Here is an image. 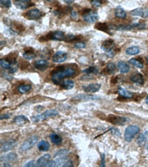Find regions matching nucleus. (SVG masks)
<instances>
[{
    "label": "nucleus",
    "mask_w": 148,
    "mask_h": 167,
    "mask_svg": "<svg viewBox=\"0 0 148 167\" xmlns=\"http://www.w3.org/2000/svg\"><path fill=\"white\" fill-rule=\"evenodd\" d=\"M73 162L71 160V159H69L68 161H67V162L64 164L63 167H73Z\"/></svg>",
    "instance_id": "obj_48"
},
{
    "label": "nucleus",
    "mask_w": 148,
    "mask_h": 167,
    "mask_svg": "<svg viewBox=\"0 0 148 167\" xmlns=\"http://www.w3.org/2000/svg\"><path fill=\"white\" fill-rule=\"evenodd\" d=\"M23 58L26 60H33L36 57V54L34 52L33 49H26L23 54Z\"/></svg>",
    "instance_id": "obj_27"
},
{
    "label": "nucleus",
    "mask_w": 148,
    "mask_h": 167,
    "mask_svg": "<svg viewBox=\"0 0 148 167\" xmlns=\"http://www.w3.org/2000/svg\"><path fill=\"white\" fill-rule=\"evenodd\" d=\"M63 1L67 4H71L72 3V2H74V0H63Z\"/></svg>",
    "instance_id": "obj_50"
},
{
    "label": "nucleus",
    "mask_w": 148,
    "mask_h": 167,
    "mask_svg": "<svg viewBox=\"0 0 148 167\" xmlns=\"http://www.w3.org/2000/svg\"><path fill=\"white\" fill-rule=\"evenodd\" d=\"M10 117H11L10 114H2V115H1V116H0V120H3V119H10Z\"/></svg>",
    "instance_id": "obj_49"
},
{
    "label": "nucleus",
    "mask_w": 148,
    "mask_h": 167,
    "mask_svg": "<svg viewBox=\"0 0 148 167\" xmlns=\"http://www.w3.org/2000/svg\"><path fill=\"white\" fill-rule=\"evenodd\" d=\"M95 28L98 29V30L106 32V33H110V27L106 23H98L95 26Z\"/></svg>",
    "instance_id": "obj_30"
},
{
    "label": "nucleus",
    "mask_w": 148,
    "mask_h": 167,
    "mask_svg": "<svg viewBox=\"0 0 148 167\" xmlns=\"http://www.w3.org/2000/svg\"><path fill=\"white\" fill-rule=\"evenodd\" d=\"M4 166H7V167H10V166H11V164H9V162H5L4 164Z\"/></svg>",
    "instance_id": "obj_51"
},
{
    "label": "nucleus",
    "mask_w": 148,
    "mask_h": 167,
    "mask_svg": "<svg viewBox=\"0 0 148 167\" xmlns=\"http://www.w3.org/2000/svg\"><path fill=\"white\" fill-rule=\"evenodd\" d=\"M100 88H101V84H98V83L89 84H88V85L83 86V91L87 93H96V92L99 91Z\"/></svg>",
    "instance_id": "obj_12"
},
{
    "label": "nucleus",
    "mask_w": 148,
    "mask_h": 167,
    "mask_svg": "<svg viewBox=\"0 0 148 167\" xmlns=\"http://www.w3.org/2000/svg\"><path fill=\"white\" fill-rule=\"evenodd\" d=\"M129 63L132 65L137 67L139 69H143V64L142 63L141 61H139V60L137 58H132L129 60Z\"/></svg>",
    "instance_id": "obj_33"
},
{
    "label": "nucleus",
    "mask_w": 148,
    "mask_h": 167,
    "mask_svg": "<svg viewBox=\"0 0 148 167\" xmlns=\"http://www.w3.org/2000/svg\"><path fill=\"white\" fill-rule=\"evenodd\" d=\"M140 131V128L137 125H131L128 126L124 133V138L127 142H130L134 138V136Z\"/></svg>",
    "instance_id": "obj_3"
},
{
    "label": "nucleus",
    "mask_w": 148,
    "mask_h": 167,
    "mask_svg": "<svg viewBox=\"0 0 148 167\" xmlns=\"http://www.w3.org/2000/svg\"><path fill=\"white\" fill-rule=\"evenodd\" d=\"M83 72L86 74H96L98 72V69L96 66H89L83 71Z\"/></svg>",
    "instance_id": "obj_35"
},
{
    "label": "nucleus",
    "mask_w": 148,
    "mask_h": 167,
    "mask_svg": "<svg viewBox=\"0 0 148 167\" xmlns=\"http://www.w3.org/2000/svg\"><path fill=\"white\" fill-rule=\"evenodd\" d=\"M126 53L128 55H130V56H133V55H137L140 53V49L137 46H132L128 47L126 50Z\"/></svg>",
    "instance_id": "obj_32"
},
{
    "label": "nucleus",
    "mask_w": 148,
    "mask_h": 167,
    "mask_svg": "<svg viewBox=\"0 0 148 167\" xmlns=\"http://www.w3.org/2000/svg\"><path fill=\"white\" fill-rule=\"evenodd\" d=\"M50 139H51L52 143L56 144V145H60L62 143V141H63L62 137L56 133L51 134L50 135Z\"/></svg>",
    "instance_id": "obj_26"
},
{
    "label": "nucleus",
    "mask_w": 148,
    "mask_h": 167,
    "mask_svg": "<svg viewBox=\"0 0 148 167\" xmlns=\"http://www.w3.org/2000/svg\"><path fill=\"white\" fill-rule=\"evenodd\" d=\"M145 27V24L141 23H136L129 25H119V26H115L113 29L118 31H129L134 29H143Z\"/></svg>",
    "instance_id": "obj_5"
},
{
    "label": "nucleus",
    "mask_w": 148,
    "mask_h": 167,
    "mask_svg": "<svg viewBox=\"0 0 148 167\" xmlns=\"http://www.w3.org/2000/svg\"><path fill=\"white\" fill-rule=\"evenodd\" d=\"M59 114V112L56 110L51 109V110H46L43 113H42L41 114H38V115H34L32 116L31 117V120L32 121L34 122V123H37V122L43 121L44 119L50 118V117L53 116H56Z\"/></svg>",
    "instance_id": "obj_2"
},
{
    "label": "nucleus",
    "mask_w": 148,
    "mask_h": 167,
    "mask_svg": "<svg viewBox=\"0 0 148 167\" xmlns=\"http://www.w3.org/2000/svg\"><path fill=\"white\" fill-rule=\"evenodd\" d=\"M115 46V43L112 39L104 41L101 45V49L107 53H111Z\"/></svg>",
    "instance_id": "obj_14"
},
{
    "label": "nucleus",
    "mask_w": 148,
    "mask_h": 167,
    "mask_svg": "<svg viewBox=\"0 0 148 167\" xmlns=\"http://www.w3.org/2000/svg\"><path fill=\"white\" fill-rule=\"evenodd\" d=\"M147 149H148V145H147Z\"/></svg>",
    "instance_id": "obj_55"
},
{
    "label": "nucleus",
    "mask_w": 148,
    "mask_h": 167,
    "mask_svg": "<svg viewBox=\"0 0 148 167\" xmlns=\"http://www.w3.org/2000/svg\"><path fill=\"white\" fill-rule=\"evenodd\" d=\"M17 144V142L14 140H10L7 142H5L4 144H2L1 145V151L2 152H7L14 147Z\"/></svg>",
    "instance_id": "obj_15"
},
{
    "label": "nucleus",
    "mask_w": 148,
    "mask_h": 167,
    "mask_svg": "<svg viewBox=\"0 0 148 167\" xmlns=\"http://www.w3.org/2000/svg\"><path fill=\"white\" fill-rule=\"evenodd\" d=\"M14 3L17 8L21 10H26L34 5L32 0H14Z\"/></svg>",
    "instance_id": "obj_10"
},
{
    "label": "nucleus",
    "mask_w": 148,
    "mask_h": 167,
    "mask_svg": "<svg viewBox=\"0 0 148 167\" xmlns=\"http://www.w3.org/2000/svg\"><path fill=\"white\" fill-rule=\"evenodd\" d=\"M29 119L24 115H18L15 116L13 119V123L17 125H23L27 123H29Z\"/></svg>",
    "instance_id": "obj_23"
},
{
    "label": "nucleus",
    "mask_w": 148,
    "mask_h": 167,
    "mask_svg": "<svg viewBox=\"0 0 148 167\" xmlns=\"http://www.w3.org/2000/svg\"><path fill=\"white\" fill-rule=\"evenodd\" d=\"M130 14L132 16H139L143 18H148V10L144 8H138L130 11Z\"/></svg>",
    "instance_id": "obj_13"
},
{
    "label": "nucleus",
    "mask_w": 148,
    "mask_h": 167,
    "mask_svg": "<svg viewBox=\"0 0 148 167\" xmlns=\"http://www.w3.org/2000/svg\"><path fill=\"white\" fill-rule=\"evenodd\" d=\"M46 1H47V2H51V1H53V0H46Z\"/></svg>",
    "instance_id": "obj_53"
},
{
    "label": "nucleus",
    "mask_w": 148,
    "mask_h": 167,
    "mask_svg": "<svg viewBox=\"0 0 148 167\" xmlns=\"http://www.w3.org/2000/svg\"><path fill=\"white\" fill-rule=\"evenodd\" d=\"M0 2H1L2 6L6 7L7 8H10L12 4L11 0H0Z\"/></svg>",
    "instance_id": "obj_39"
},
{
    "label": "nucleus",
    "mask_w": 148,
    "mask_h": 167,
    "mask_svg": "<svg viewBox=\"0 0 148 167\" xmlns=\"http://www.w3.org/2000/svg\"><path fill=\"white\" fill-rule=\"evenodd\" d=\"M117 93H118L119 95H121L124 98L130 99L133 97V93L128 91L126 89L122 88V87H119L118 89H117Z\"/></svg>",
    "instance_id": "obj_22"
},
{
    "label": "nucleus",
    "mask_w": 148,
    "mask_h": 167,
    "mask_svg": "<svg viewBox=\"0 0 148 167\" xmlns=\"http://www.w3.org/2000/svg\"><path fill=\"white\" fill-rule=\"evenodd\" d=\"M117 67H118L120 73H127L130 71V66L128 64L124 61H119L117 63Z\"/></svg>",
    "instance_id": "obj_24"
},
{
    "label": "nucleus",
    "mask_w": 148,
    "mask_h": 167,
    "mask_svg": "<svg viewBox=\"0 0 148 167\" xmlns=\"http://www.w3.org/2000/svg\"><path fill=\"white\" fill-rule=\"evenodd\" d=\"M115 69H116V66H115V64L112 63V62H110V63L107 64L106 67V70L109 74L113 73L115 71Z\"/></svg>",
    "instance_id": "obj_38"
},
{
    "label": "nucleus",
    "mask_w": 148,
    "mask_h": 167,
    "mask_svg": "<svg viewBox=\"0 0 148 167\" xmlns=\"http://www.w3.org/2000/svg\"><path fill=\"white\" fill-rule=\"evenodd\" d=\"M130 80L134 84H137L138 85H143L144 84V78L143 76L141 73H137L134 75H132L130 78Z\"/></svg>",
    "instance_id": "obj_18"
},
{
    "label": "nucleus",
    "mask_w": 148,
    "mask_h": 167,
    "mask_svg": "<svg viewBox=\"0 0 148 167\" xmlns=\"http://www.w3.org/2000/svg\"><path fill=\"white\" fill-rule=\"evenodd\" d=\"M17 158V155L14 153H10L6 154V155L1 156V162H14Z\"/></svg>",
    "instance_id": "obj_21"
},
{
    "label": "nucleus",
    "mask_w": 148,
    "mask_h": 167,
    "mask_svg": "<svg viewBox=\"0 0 148 167\" xmlns=\"http://www.w3.org/2000/svg\"><path fill=\"white\" fill-rule=\"evenodd\" d=\"M68 55L66 52L58 51L53 56V61L56 63H62L65 62L67 60Z\"/></svg>",
    "instance_id": "obj_11"
},
{
    "label": "nucleus",
    "mask_w": 148,
    "mask_h": 167,
    "mask_svg": "<svg viewBox=\"0 0 148 167\" xmlns=\"http://www.w3.org/2000/svg\"><path fill=\"white\" fill-rule=\"evenodd\" d=\"M148 141V131H145L143 132L137 139V143L138 145L140 147L144 146Z\"/></svg>",
    "instance_id": "obj_17"
},
{
    "label": "nucleus",
    "mask_w": 148,
    "mask_h": 167,
    "mask_svg": "<svg viewBox=\"0 0 148 167\" xmlns=\"http://www.w3.org/2000/svg\"><path fill=\"white\" fill-rule=\"evenodd\" d=\"M48 62L45 60H38L36 62H34V66L35 68L38 70L41 71H43L44 70H46L48 67Z\"/></svg>",
    "instance_id": "obj_16"
},
{
    "label": "nucleus",
    "mask_w": 148,
    "mask_h": 167,
    "mask_svg": "<svg viewBox=\"0 0 148 167\" xmlns=\"http://www.w3.org/2000/svg\"><path fill=\"white\" fill-rule=\"evenodd\" d=\"M100 166H105V154L102 153L101 155V162H100Z\"/></svg>",
    "instance_id": "obj_47"
},
{
    "label": "nucleus",
    "mask_w": 148,
    "mask_h": 167,
    "mask_svg": "<svg viewBox=\"0 0 148 167\" xmlns=\"http://www.w3.org/2000/svg\"><path fill=\"white\" fill-rule=\"evenodd\" d=\"M146 104L148 105V94H147V98H146Z\"/></svg>",
    "instance_id": "obj_52"
},
{
    "label": "nucleus",
    "mask_w": 148,
    "mask_h": 167,
    "mask_svg": "<svg viewBox=\"0 0 148 167\" xmlns=\"http://www.w3.org/2000/svg\"><path fill=\"white\" fill-rule=\"evenodd\" d=\"M90 2H91L92 5H93V6L95 7H97V8H98V7L101 6L102 4L100 0H90Z\"/></svg>",
    "instance_id": "obj_43"
},
{
    "label": "nucleus",
    "mask_w": 148,
    "mask_h": 167,
    "mask_svg": "<svg viewBox=\"0 0 148 167\" xmlns=\"http://www.w3.org/2000/svg\"><path fill=\"white\" fill-rule=\"evenodd\" d=\"M65 39L64 33L62 31H56L49 32L46 35L47 40H53V41H64Z\"/></svg>",
    "instance_id": "obj_7"
},
{
    "label": "nucleus",
    "mask_w": 148,
    "mask_h": 167,
    "mask_svg": "<svg viewBox=\"0 0 148 167\" xmlns=\"http://www.w3.org/2000/svg\"><path fill=\"white\" fill-rule=\"evenodd\" d=\"M32 89V86L29 85V84H26V85H21L18 87V91L21 94H25L29 92L30 90Z\"/></svg>",
    "instance_id": "obj_34"
},
{
    "label": "nucleus",
    "mask_w": 148,
    "mask_h": 167,
    "mask_svg": "<svg viewBox=\"0 0 148 167\" xmlns=\"http://www.w3.org/2000/svg\"><path fill=\"white\" fill-rule=\"evenodd\" d=\"M71 18L74 20V21H77V20L79 19V15H78V13L76 11H72L71 12Z\"/></svg>",
    "instance_id": "obj_45"
},
{
    "label": "nucleus",
    "mask_w": 148,
    "mask_h": 167,
    "mask_svg": "<svg viewBox=\"0 0 148 167\" xmlns=\"http://www.w3.org/2000/svg\"><path fill=\"white\" fill-rule=\"evenodd\" d=\"M69 153V150L66 149H60L58 151H57L56 154L54 155L55 158H59V157H63L66 156L67 154Z\"/></svg>",
    "instance_id": "obj_36"
},
{
    "label": "nucleus",
    "mask_w": 148,
    "mask_h": 167,
    "mask_svg": "<svg viewBox=\"0 0 148 167\" xmlns=\"http://www.w3.org/2000/svg\"><path fill=\"white\" fill-rule=\"evenodd\" d=\"M107 121L112 124L115 125H124L126 124L128 122V119L110 114L108 116Z\"/></svg>",
    "instance_id": "obj_6"
},
{
    "label": "nucleus",
    "mask_w": 148,
    "mask_h": 167,
    "mask_svg": "<svg viewBox=\"0 0 148 167\" xmlns=\"http://www.w3.org/2000/svg\"><path fill=\"white\" fill-rule=\"evenodd\" d=\"M69 158H67L66 156H63V157H59L57 158L56 160V167L57 166H64L65 164L67 162V161L69 160Z\"/></svg>",
    "instance_id": "obj_31"
},
{
    "label": "nucleus",
    "mask_w": 148,
    "mask_h": 167,
    "mask_svg": "<svg viewBox=\"0 0 148 167\" xmlns=\"http://www.w3.org/2000/svg\"><path fill=\"white\" fill-rule=\"evenodd\" d=\"M74 47L76 49H84L85 47V44L83 42H78L74 44Z\"/></svg>",
    "instance_id": "obj_42"
},
{
    "label": "nucleus",
    "mask_w": 148,
    "mask_h": 167,
    "mask_svg": "<svg viewBox=\"0 0 148 167\" xmlns=\"http://www.w3.org/2000/svg\"><path fill=\"white\" fill-rule=\"evenodd\" d=\"M51 159V155L49 153H47L44 155L43 156H42L37 160V164L38 166L40 167H45L46 164L48 163V162Z\"/></svg>",
    "instance_id": "obj_19"
},
{
    "label": "nucleus",
    "mask_w": 148,
    "mask_h": 167,
    "mask_svg": "<svg viewBox=\"0 0 148 167\" xmlns=\"http://www.w3.org/2000/svg\"><path fill=\"white\" fill-rule=\"evenodd\" d=\"M77 37L74 36V35H72V34H70V35H67L66 36H65V39H64V41H66V42H72V41H76L77 39H76Z\"/></svg>",
    "instance_id": "obj_40"
},
{
    "label": "nucleus",
    "mask_w": 148,
    "mask_h": 167,
    "mask_svg": "<svg viewBox=\"0 0 148 167\" xmlns=\"http://www.w3.org/2000/svg\"><path fill=\"white\" fill-rule=\"evenodd\" d=\"M115 17H117V18L125 19V18H126L127 14H126V11H125L122 8V7L118 6L116 9H115Z\"/></svg>",
    "instance_id": "obj_29"
},
{
    "label": "nucleus",
    "mask_w": 148,
    "mask_h": 167,
    "mask_svg": "<svg viewBox=\"0 0 148 167\" xmlns=\"http://www.w3.org/2000/svg\"><path fill=\"white\" fill-rule=\"evenodd\" d=\"M111 134L113 135L116 136V137H119L121 136V133H120V131L117 128H112L111 129Z\"/></svg>",
    "instance_id": "obj_44"
},
{
    "label": "nucleus",
    "mask_w": 148,
    "mask_h": 167,
    "mask_svg": "<svg viewBox=\"0 0 148 167\" xmlns=\"http://www.w3.org/2000/svg\"><path fill=\"white\" fill-rule=\"evenodd\" d=\"M0 64H1L2 68H3L4 69H8V70L11 68L12 66V64L11 62H10L8 60H7L2 59L1 60H0Z\"/></svg>",
    "instance_id": "obj_37"
},
{
    "label": "nucleus",
    "mask_w": 148,
    "mask_h": 167,
    "mask_svg": "<svg viewBox=\"0 0 148 167\" xmlns=\"http://www.w3.org/2000/svg\"><path fill=\"white\" fill-rule=\"evenodd\" d=\"M75 99H79V100H84V101H90V100H98L99 99V97L94 95H90V94H78L74 97Z\"/></svg>",
    "instance_id": "obj_20"
},
{
    "label": "nucleus",
    "mask_w": 148,
    "mask_h": 167,
    "mask_svg": "<svg viewBox=\"0 0 148 167\" xmlns=\"http://www.w3.org/2000/svg\"><path fill=\"white\" fill-rule=\"evenodd\" d=\"M83 19L87 23H94L97 21L99 19V16L98 13L95 12H92L90 10L88 11L85 12L83 14Z\"/></svg>",
    "instance_id": "obj_8"
},
{
    "label": "nucleus",
    "mask_w": 148,
    "mask_h": 167,
    "mask_svg": "<svg viewBox=\"0 0 148 167\" xmlns=\"http://www.w3.org/2000/svg\"><path fill=\"white\" fill-rule=\"evenodd\" d=\"M38 141V137L37 136H30L28 139L24 142L20 147L19 151L20 152H26L27 151L31 149L36 144V143Z\"/></svg>",
    "instance_id": "obj_4"
},
{
    "label": "nucleus",
    "mask_w": 148,
    "mask_h": 167,
    "mask_svg": "<svg viewBox=\"0 0 148 167\" xmlns=\"http://www.w3.org/2000/svg\"><path fill=\"white\" fill-rule=\"evenodd\" d=\"M59 86L64 89L71 90L74 87V82L72 80H71V79H67V80L62 82L61 83H60Z\"/></svg>",
    "instance_id": "obj_28"
},
{
    "label": "nucleus",
    "mask_w": 148,
    "mask_h": 167,
    "mask_svg": "<svg viewBox=\"0 0 148 167\" xmlns=\"http://www.w3.org/2000/svg\"><path fill=\"white\" fill-rule=\"evenodd\" d=\"M45 167H56V160H51L50 159Z\"/></svg>",
    "instance_id": "obj_46"
},
{
    "label": "nucleus",
    "mask_w": 148,
    "mask_h": 167,
    "mask_svg": "<svg viewBox=\"0 0 148 167\" xmlns=\"http://www.w3.org/2000/svg\"><path fill=\"white\" fill-rule=\"evenodd\" d=\"M75 69L73 67L68 66L64 67V66H60L56 68V69L52 71L51 72V79L56 84H60L62 80L68 77H71L74 76Z\"/></svg>",
    "instance_id": "obj_1"
},
{
    "label": "nucleus",
    "mask_w": 148,
    "mask_h": 167,
    "mask_svg": "<svg viewBox=\"0 0 148 167\" xmlns=\"http://www.w3.org/2000/svg\"><path fill=\"white\" fill-rule=\"evenodd\" d=\"M38 149L40 151L46 152L48 151L50 149V144L46 141H41L38 144Z\"/></svg>",
    "instance_id": "obj_25"
},
{
    "label": "nucleus",
    "mask_w": 148,
    "mask_h": 167,
    "mask_svg": "<svg viewBox=\"0 0 148 167\" xmlns=\"http://www.w3.org/2000/svg\"><path fill=\"white\" fill-rule=\"evenodd\" d=\"M23 166H26V167H36V166H38L37 162L34 161V160L29 161V162H27L26 164H25Z\"/></svg>",
    "instance_id": "obj_41"
},
{
    "label": "nucleus",
    "mask_w": 148,
    "mask_h": 167,
    "mask_svg": "<svg viewBox=\"0 0 148 167\" xmlns=\"http://www.w3.org/2000/svg\"><path fill=\"white\" fill-rule=\"evenodd\" d=\"M25 16H26L25 17H26L29 20H38L41 18L42 12L40 10L34 8L27 11L25 14Z\"/></svg>",
    "instance_id": "obj_9"
},
{
    "label": "nucleus",
    "mask_w": 148,
    "mask_h": 167,
    "mask_svg": "<svg viewBox=\"0 0 148 167\" xmlns=\"http://www.w3.org/2000/svg\"><path fill=\"white\" fill-rule=\"evenodd\" d=\"M147 63H148V56L147 57Z\"/></svg>",
    "instance_id": "obj_54"
}]
</instances>
